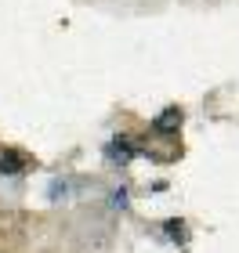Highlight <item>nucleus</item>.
<instances>
[{
  "label": "nucleus",
  "instance_id": "f257e3e1",
  "mask_svg": "<svg viewBox=\"0 0 239 253\" xmlns=\"http://www.w3.org/2000/svg\"><path fill=\"white\" fill-rule=\"evenodd\" d=\"M0 170H4V174H22V170H26V156L4 152V156H0Z\"/></svg>",
  "mask_w": 239,
  "mask_h": 253
},
{
  "label": "nucleus",
  "instance_id": "f03ea898",
  "mask_svg": "<svg viewBox=\"0 0 239 253\" xmlns=\"http://www.w3.org/2000/svg\"><path fill=\"white\" fill-rule=\"evenodd\" d=\"M174 126H181V112L178 109H167V116L156 120V130H174Z\"/></svg>",
  "mask_w": 239,
  "mask_h": 253
}]
</instances>
